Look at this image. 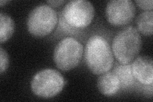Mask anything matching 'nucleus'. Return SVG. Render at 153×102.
I'll use <instances>...</instances> for the list:
<instances>
[{"label": "nucleus", "instance_id": "obj_1", "mask_svg": "<svg viewBox=\"0 0 153 102\" xmlns=\"http://www.w3.org/2000/svg\"><path fill=\"white\" fill-rule=\"evenodd\" d=\"M84 58L88 68L95 75L108 71L114 63V54L108 41L98 35L89 38L85 47Z\"/></svg>", "mask_w": 153, "mask_h": 102}, {"label": "nucleus", "instance_id": "obj_2", "mask_svg": "<svg viewBox=\"0 0 153 102\" xmlns=\"http://www.w3.org/2000/svg\"><path fill=\"white\" fill-rule=\"evenodd\" d=\"M142 38L134 27H128L119 31L112 42V52L117 60L123 65L128 64L139 54Z\"/></svg>", "mask_w": 153, "mask_h": 102}, {"label": "nucleus", "instance_id": "obj_3", "mask_svg": "<svg viewBox=\"0 0 153 102\" xmlns=\"http://www.w3.org/2000/svg\"><path fill=\"white\" fill-rule=\"evenodd\" d=\"M83 52V45L77 40L70 36L65 38L55 47L53 55L55 65L62 71H69L78 66Z\"/></svg>", "mask_w": 153, "mask_h": 102}, {"label": "nucleus", "instance_id": "obj_4", "mask_svg": "<svg viewBox=\"0 0 153 102\" xmlns=\"http://www.w3.org/2000/svg\"><path fill=\"white\" fill-rule=\"evenodd\" d=\"M64 86L63 75L53 69H44L38 71L31 82L33 93L43 98H53L61 93Z\"/></svg>", "mask_w": 153, "mask_h": 102}, {"label": "nucleus", "instance_id": "obj_5", "mask_svg": "<svg viewBox=\"0 0 153 102\" xmlns=\"http://www.w3.org/2000/svg\"><path fill=\"white\" fill-rule=\"evenodd\" d=\"M57 16L51 7L42 4L33 8L27 20L28 31L36 37H44L54 30Z\"/></svg>", "mask_w": 153, "mask_h": 102}, {"label": "nucleus", "instance_id": "obj_6", "mask_svg": "<svg viewBox=\"0 0 153 102\" xmlns=\"http://www.w3.org/2000/svg\"><path fill=\"white\" fill-rule=\"evenodd\" d=\"M95 10L93 4L85 0H73L66 3L62 16L65 22L76 29L88 27L93 21Z\"/></svg>", "mask_w": 153, "mask_h": 102}, {"label": "nucleus", "instance_id": "obj_7", "mask_svg": "<svg viewBox=\"0 0 153 102\" xmlns=\"http://www.w3.org/2000/svg\"><path fill=\"white\" fill-rule=\"evenodd\" d=\"M135 6L131 0H111L105 8V16L109 23L120 26L130 22L135 17Z\"/></svg>", "mask_w": 153, "mask_h": 102}, {"label": "nucleus", "instance_id": "obj_8", "mask_svg": "<svg viewBox=\"0 0 153 102\" xmlns=\"http://www.w3.org/2000/svg\"><path fill=\"white\" fill-rule=\"evenodd\" d=\"M131 65L133 75L140 83L152 85L153 81V61L149 56H139Z\"/></svg>", "mask_w": 153, "mask_h": 102}, {"label": "nucleus", "instance_id": "obj_9", "mask_svg": "<svg viewBox=\"0 0 153 102\" xmlns=\"http://www.w3.org/2000/svg\"><path fill=\"white\" fill-rule=\"evenodd\" d=\"M97 87L103 95L112 96L116 94L121 88V84L117 77L113 72L107 71L99 77Z\"/></svg>", "mask_w": 153, "mask_h": 102}, {"label": "nucleus", "instance_id": "obj_10", "mask_svg": "<svg viewBox=\"0 0 153 102\" xmlns=\"http://www.w3.org/2000/svg\"><path fill=\"white\" fill-rule=\"evenodd\" d=\"M113 73L117 77L120 81L121 87L123 88L130 87L135 82V79L133 75L131 65L130 64L116 65Z\"/></svg>", "mask_w": 153, "mask_h": 102}, {"label": "nucleus", "instance_id": "obj_11", "mask_svg": "<svg viewBox=\"0 0 153 102\" xmlns=\"http://www.w3.org/2000/svg\"><path fill=\"white\" fill-rule=\"evenodd\" d=\"M14 32V22L10 16L3 12L0 13V42H6Z\"/></svg>", "mask_w": 153, "mask_h": 102}, {"label": "nucleus", "instance_id": "obj_12", "mask_svg": "<svg viewBox=\"0 0 153 102\" xmlns=\"http://www.w3.org/2000/svg\"><path fill=\"white\" fill-rule=\"evenodd\" d=\"M138 31L145 36L152 35L153 26V12L145 11L141 13L136 21Z\"/></svg>", "mask_w": 153, "mask_h": 102}, {"label": "nucleus", "instance_id": "obj_13", "mask_svg": "<svg viewBox=\"0 0 153 102\" xmlns=\"http://www.w3.org/2000/svg\"><path fill=\"white\" fill-rule=\"evenodd\" d=\"M9 60L7 51L1 47H0V74H3L8 67Z\"/></svg>", "mask_w": 153, "mask_h": 102}, {"label": "nucleus", "instance_id": "obj_14", "mask_svg": "<svg viewBox=\"0 0 153 102\" xmlns=\"http://www.w3.org/2000/svg\"><path fill=\"white\" fill-rule=\"evenodd\" d=\"M136 4L143 10H152V0H136Z\"/></svg>", "mask_w": 153, "mask_h": 102}, {"label": "nucleus", "instance_id": "obj_15", "mask_svg": "<svg viewBox=\"0 0 153 102\" xmlns=\"http://www.w3.org/2000/svg\"><path fill=\"white\" fill-rule=\"evenodd\" d=\"M65 3V1L64 0H54V1H47V3L49 4V5L51 7H58L61 5H62L63 3Z\"/></svg>", "mask_w": 153, "mask_h": 102}, {"label": "nucleus", "instance_id": "obj_16", "mask_svg": "<svg viewBox=\"0 0 153 102\" xmlns=\"http://www.w3.org/2000/svg\"><path fill=\"white\" fill-rule=\"evenodd\" d=\"M8 2V1H0V6L3 7L4 4H6Z\"/></svg>", "mask_w": 153, "mask_h": 102}]
</instances>
